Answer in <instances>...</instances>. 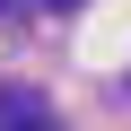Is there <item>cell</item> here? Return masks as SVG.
I'll return each mask as SVG.
<instances>
[{"mask_svg": "<svg viewBox=\"0 0 131 131\" xmlns=\"http://www.w3.org/2000/svg\"><path fill=\"white\" fill-rule=\"evenodd\" d=\"M0 131H52V105L35 88H0Z\"/></svg>", "mask_w": 131, "mask_h": 131, "instance_id": "obj_1", "label": "cell"}, {"mask_svg": "<svg viewBox=\"0 0 131 131\" xmlns=\"http://www.w3.org/2000/svg\"><path fill=\"white\" fill-rule=\"evenodd\" d=\"M0 18H18V0H0Z\"/></svg>", "mask_w": 131, "mask_h": 131, "instance_id": "obj_2", "label": "cell"}, {"mask_svg": "<svg viewBox=\"0 0 131 131\" xmlns=\"http://www.w3.org/2000/svg\"><path fill=\"white\" fill-rule=\"evenodd\" d=\"M52 9H79V0H52Z\"/></svg>", "mask_w": 131, "mask_h": 131, "instance_id": "obj_3", "label": "cell"}]
</instances>
